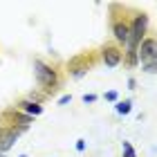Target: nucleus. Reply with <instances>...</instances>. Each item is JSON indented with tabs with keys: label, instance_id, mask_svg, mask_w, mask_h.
Instances as JSON below:
<instances>
[{
	"label": "nucleus",
	"instance_id": "1",
	"mask_svg": "<svg viewBox=\"0 0 157 157\" xmlns=\"http://www.w3.org/2000/svg\"><path fill=\"white\" fill-rule=\"evenodd\" d=\"M34 74H36V78H38V83L43 85V88H47V90H52L54 85H56V72L49 65H45L43 61H34Z\"/></svg>",
	"mask_w": 157,
	"mask_h": 157
},
{
	"label": "nucleus",
	"instance_id": "2",
	"mask_svg": "<svg viewBox=\"0 0 157 157\" xmlns=\"http://www.w3.org/2000/svg\"><path fill=\"white\" fill-rule=\"evenodd\" d=\"M137 56L141 61H148L153 63L155 61V40L153 38H144L139 43V49H137Z\"/></svg>",
	"mask_w": 157,
	"mask_h": 157
},
{
	"label": "nucleus",
	"instance_id": "3",
	"mask_svg": "<svg viewBox=\"0 0 157 157\" xmlns=\"http://www.w3.org/2000/svg\"><path fill=\"white\" fill-rule=\"evenodd\" d=\"M103 63L110 67H117L121 63V49L117 47H103Z\"/></svg>",
	"mask_w": 157,
	"mask_h": 157
},
{
	"label": "nucleus",
	"instance_id": "4",
	"mask_svg": "<svg viewBox=\"0 0 157 157\" xmlns=\"http://www.w3.org/2000/svg\"><path fill=\"white\" fill-rule=\"evenodd\" d=\"M16 139H18V132L16 130H5V128H2V130H0V153L9 151Z\"/></svg>",
	"mask_w": 157,
	"mask_h": 157
},
{
	"label": "nucleus",
	"instance_id": "5",
	"mask_svg": "<svg viewBox=\"0 0 157 157\" xmlns=\"http://www.w3.org/2000/svg\"><path fill=\"white\" fill-rule=\"evenodd\" d=\"M115 38L119 43H128V25H124V23L115 25Z\"/></svg>",
	"mask_w": 157,
	"mask_h": 157
},
{
	"label": "nucleus",
	"instance_id": "6",
	"mask_svg": "<svg viewBox=\"0 0 157 157\" xmlns=\"http://www.w3.org/2000/svg\"><path fill=\"white\" fill-rule=\"evenodd\" d=\"M20 105H23V110L29 112V115H40V112H43V108H40L38 103H34V101H23Z\"/></svg>",
	"mask_w": 157,
	"mask_h": 157
},
{
	"label": "nucleus",
	"instance_id": "7",
	"mask_svg": "<svg viewBox=\"0 0 157 157\" xmlns=\"http://www.w3.org/2000/svg\"><path fill=\"white\" fill-rule=\"evenodd\" d=\"M130 101H124V103H117V112H121V115H126V112H130Z\"/></svg>",
	"mask_w": 157,
	"mask_h": 157
},
{
	"label": "nucleus",
	"instance_id": "8",
	"mask_svg": "<svg viewBox=\"0 0 157 157\" xmlns=\"http://www.w3.org/2000/svg\"><path fill=\"white\" fill-rule=\"evenodd\" d=\"M124 148H126V157H135V153H132V148H130V146H128V144H126Z\"/></svg>",
	"mask_w": 157,
	"mask_h": 157
},
{
	"label": "nucleus",
	"instance_id": "9",
	"mask_svg": "<svg viewBox=\"0 0 157 157\" xmlns=\"http://www.w3.org/2000/svg\"><path fill=\"white\" fill-rule=\"evenodd\" d=\"M83 101H85V103H92V101H94V97H92V94H85Z\"/></svg>",
	"mask_w": 157,
	"mask_h": 157
},
{
	"label": "nucleus",
	"instance_id": "10",
	"mask_svg": "<svg viewBox=\"0 0 157 157\" xmlns=\"http://www.w3.org/2000/svg\"><path fill=\"white\" fill-rule=\"evenodd\" d=\"M0 157H5V155H2V153H0Z\"/></svg>",
	"mask_w": 157,
	"mask_h": 157
},
{
	"label": "nucleus",
	"instance_id": "11",
	"mask_svg": "<svg viewBox=\"0 0 157 157\" xmlns=\"http://www.w3.org/2000/svg\"><path fill=\"white\" fill-rule=\"evenodd\" d=\"M20 157H27V155H20Z\"/></svg>",
	"mask_w": 157,
	"mask_h": 157
}]
</instances>
